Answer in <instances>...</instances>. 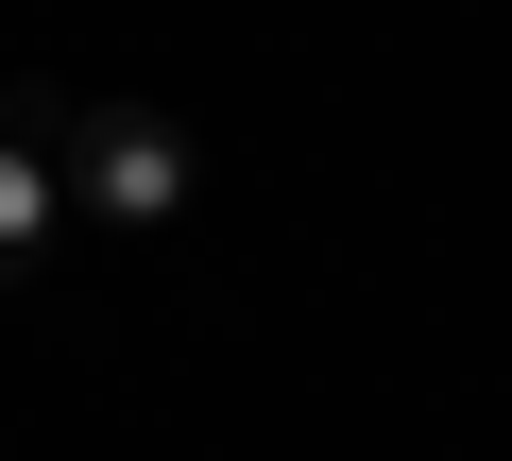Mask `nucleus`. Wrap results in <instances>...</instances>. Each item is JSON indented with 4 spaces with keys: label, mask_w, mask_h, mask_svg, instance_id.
I'll list each match as a JSON object with an SVG mask.
<instances>
[{
    "label": "nucleus",
    "mask_w": 512,
    "mask_h": 461,
    "mask_svg": "<svg viewBox=\"0 0 512 461\" xmlns=\"http://www.w3.org/2000/svg\"><path fill=\"white\" fill-rule=\"evenodd\" d=\"M52 154H69V188H86L103 222H171V205H188V137H171L154 103H86Z\"/></svg>",
    "instance_id": "1"
},
{
    "label": "nucleus",
    "mask_w": 512,
    "mask_h": 461,
    "mask_svg": "<svg viewBox=\"0 0 512 461\" xmlns=\"http://www.w3.org/2000/svg\"><path fill=\"white\" fill-rule=\"evenodd\" d=\"M52 137H69V103H18V137H0V274H35V240H52Z\"/></svg>",
    "instance_id": "2"
}]
</instances>
